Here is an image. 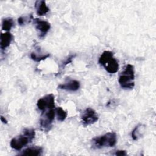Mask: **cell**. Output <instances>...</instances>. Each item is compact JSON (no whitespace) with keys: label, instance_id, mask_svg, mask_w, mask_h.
I'll return each mask as SVG.
<instances>
[{"label":"cell","instance_id":"1","mask_svg":"<svg viewBox=\"0 0 156 156\" xmlns=\"http://www.w3.org/2000/svg\"><path fill=\"white\" fill-rule=\"evenodd\" d=\"M35 136V130L32 128H26L23 133L13 138L10 143V147L15 150L20 151L24 146L32 142Z\"/></svg>","mask_w":156,"mask_h":156},{"label":"cell","instance_id":"2","mask_svg":"<svg viewBox=\"0 0 156 156\" xmlns=\"http://www.w3.org/2000/svg\"><path fill=\"white\" fill-rule=\"evenodd\" d=\"M118 82L121 88L124 89H132L135 86V71L134 66L131 64H127L121 72Z\"/></svg>","mask_w":156,"mask_h":156},{"label":"cell","instance_id":"3","mask_svg":"<svg viewBox=\"0 0 156 156\" xmlns=\"http://www.w3.org/2000/svg\"><path fill=\"white\" fill-rule=\"evenodd\" d=\"M116 133L113 132H110L93 138L91 140V146L93 149L113 147L116 144Z\"/></svg>","mask_w":156,"mask_h":156},{"label":"cell","instance_id":"4","mask_svg":"<svg viewBox=\"0 0 156 156\" xmlns=\"http://www.w3.org/2000/svg\"><path fill=\"white\" fill-rule=\"evenodd\" d=\"M98 63L109 73L114 74L118 71V62L114 57L113 52L110 51H105L101 54Z\"/></svg>","mask_w":156,"mask_h":156},{"label":"cell","instance_id":"5","mask_svg":"<svg viewBox=\"0 0 156 156\" xmlns=\"http://www.w3.org/2000/svg\"><path fill=\"white\" fill-rule=\"evenodd\" d=\"M55 116V109H49L42 113L40 119V126L41 130L44 132H48L52 127V124Z\"/></svg>","mask_w":156,"mask_h":156},{"label":"cell","instance_id":"6","mask_svg":"<svg viewBox=\"0 0 156 156\" xmlns=\"http://www.w3.org/2000/svg\"><path fill=\"white\" fill-rule=\"evenodd\" d=\"M54 101H55L54 95L52 93H50L39 99L37 101V105L38 108L43 112L48 110L54 108L55 107Z\"/></svg>","mask_w":156,"mask_h":156},{"label":"cell","instance_id":"7","mask_svg":"<svg viewBox=\"0 0 156 156\" xmlns=\"http://www.w3.org/2000/svg\"><path fill=\"white\" fill-rule=\"evenodd\" d=\"M98 119L99 116L96 112L90 107L87 108L81 116L82 122L84 126L94 124L98 120Z\"/></svg>","mask_w":156,"mask_h":156},{"label":"cell","instance_id":"8","mask_svg":"<svg viewBox=\"0 0 156 156\" xmlns=\"http://www.w3.org/2000/svg\"><path fill=\"white\" fill-rule=\"evenodd\" d=\"M33 21L35 25L36 29L39 32L40 38L44 37L51 28L50 23L38 18H34Z\"/></svg>","mask_w":156,"mask_h":156},{"label":"cell","instance_id":"9","mask_svg":"<svg viewBox=\"0 0 156 156\" xmlns=\"http://www.w3.org/2000/svg\"><path fill=\"white\" fill-rule=\"evenodd\" d=\"M80 88V82L75 79H67L63 83L60 84L58 88L69 91H76Z\"/></svg>","mask_w":156,"mask_h":156},{"label":"cell","instance_id":"10","mask_svg":"<svg viewBox=\"0 0 156 156\" xmlns=\"http://www.w3.org/2000/svg\"><path fill=\"white\" fill-rule=\"evenodd\" d=\"M146 131V126L143 124H138L132 131L131 136L133 140H138L143 136Z\"/></svg>","mask_w":156,"mask_h":156},{"label":"cell","instance_id":"11","mask_svg":"<svg viewBox=\"0 0 156 156\" xmlns=\"http://www.w3.org/2000/svg\"><path fill=\"white\" fill-rule=\"evenodd\" d=\"M13 40V35L11 33L7 32L5 33H1V43L0 46L1 49H5L9 46L12 40Z\"/></svg>","mask_w":156,"mask_h":156},{"label":"cell","instance_id":"12","mask_svg":"<svg viewBox=\"0 0 156 156\" xmlns=\"http://www.w3.org/2000/svg\"><path fill=\"white\" fill-rule=\"evenodd\" d=\"M35 7L37 11V14L39 16H43L46 14L49 9L46 5L44 1H37L35 2Z\"/></svg>","mask_w":156,"mask_h":156},{"label":"cell","instance_id":"13","mask_svg":"<svg viewBox=\"0 0 156 156\" xmlns=\"http://www.w3.org/2000/svg\"><path fill=\"white\" fill-rule=\"evenodd\" d=\"M43 152V148L40 146L29 147L24 150L20 154L22 155H40Z\"/></svg>","mask_w":156,"mask_h":156},{"label":"cell","instance_id":"14","mask_svg":"<svg viewBox=\"0 0 156 156\" xmlns=\"http://www.w3.org/2000/svg\"><path fill=\"white\" fill-rule=\"evenodd\" d=\"M50 56V54L49 53L46 54H43V52H41L40 49L37 50V52H32L30 54V57L31 58L37 62H40L41 60H45L48 57Z\"/></svg>","mask_w":156,"mask_h":156},{"label":"cell","instance_id":"15","mask_svg":"<svg viewBox=\"0 0 156 156\" xmlns=\"http://www.w3.org/2000/svg\"><path fill=\"white\" fill-rule=\"evenodd\" d=\"M14 25V21L12 18H5L2 21V30H10Z\"/></svg>","mask_w":156,"mask_h":156},{"label":"cell","instance_id":"16","mask_svg":"<svg viewBox=\"0 0 156 156\" xmlns=\"http://www.w3.org/2000/svg\"><path fill=\"white\" fill-rule=\"evenodd\" d=\"M57 119L59 121H63L67 117V112L62 107H58L55 108Z\"/></svg>","mask_w":156,"mask_h":156},{"label":"cell","instance_id":"17","mask_svg":"<svg viewBox=\"0 0 156 156\" xmlns=\"http://www.w3.org/2000/svg\"><path fill=\"white\" fill-rule=\"evenodd\" d=\"M34 20L33 16L32 14H30L28 16H21L20 18H18V23L19 24V25L20 26H23L24 25L27 23H29L31 21V20Z\"/></svg>","mask_w":156,"mask_h":156},{"label":"cell","instance_id":"18","mask_svg":"<svg viewBox=\"0 0 156 156\" xmlns=\"http://www.w3.org/2000/svg\"><path fill=\"white\" fill-rule=\"evenodd\" d=\"M76 56V54L70 55H69L68 58H66V60L62 63V68H64L66 65H68V64L71 63L73 59Z\"/></svg>","mask_w":156,"mask_h":156},{"label":"cell","instance_id":"19","mask_svg":"<svg viewBox=\"0 0 156 156\" xmlns=\"http://www.w3.org/2000/svg\"><path fill=\"white\" fill-rule=\"evenodd\" d=\"M116 155H119V156H123V155H126L127 152L124 150H118L115 152V154Z\"/></svg>","mask_w":156,"mask_h":156},{"label":"cell","instance_id":"20","mask_svg":"<svg viewBox=\"0 0 156 156\" xmlns=\"http://www.w3.org/2000/svg\"><path fill=\"white\" fill-rule=\"evenodd\" d=\"M1 121H2L3 123H4V124H7V121L6 119H5L4 116H1Z\"/></svg>","mask_w":156,"mask_h":156}]
</instances>
